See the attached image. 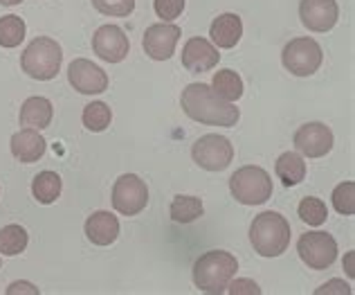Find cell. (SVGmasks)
Here are the masks:
<instances>
[{"mask_svg": "<svg viewBox=\"0 0 355 295\" xmlns=\"http://www.w3.org/2000/svg\"><path fill=\"white\" fill-rule=\"evenodd\" d=\"M92 7L104 16H128L133 14L135 0H92Z\"/></svg>", "mask_w": 355, "mask_h": 295, "instance_id": "29", "label": "cell"}, {"mask_svg": "<svg viewBox=\"0 0 355 295\" xmlns=\"http://www.w3.org/2000/svg\"><path fill=\"white\" fill-rule=\"evenodd\" d=\"M211 88H214V93L220 95L223 99L232 101V104L243 97V79L239 77V72L230 70V68L218 70L216 75H214Z\"/></svg>", "mask_w": 355, "mask_h": 295, "instance_id": "22", "label": "cell"}, {"mask_svg": "<svg viewBox=\"0 0 355 295\" xmlns=\"http://www.w3.org/2000/svg\"><path fill=\"white\" fill-rule=\"evenodd\" d=\"M182 30L173 23H155L146 27L142 48L153 61H166L173 57L175 45L180 41Z\"/></svg>", "mask_w": 355, "mask_h": 295, "instance_id": "11", "label": "cell"}, {"mask_svg": "<svg viewBox=\"0 0 355 295\" xmlns=\"http://www.w3.org/2000/svg\"><path fill=\"white\" fill-rule=\"evenodd\" d=\"M218 48L202 36H193L182 48V66L189 72H207L218 66Z\"/></svg>", "mask_w": 355, "mask_h": 295, "instance_id": "15", "label": "cell"}, {"mask_svg": "<svg viewBox=\"0 0 355 295\" xmlns=\"http://www.w3.org/2000/svg\"><path fill=\"white\" fill-rule=\"evenodd\" d=\"M333 208L344 217L355 214V183L353 180L340 183V185L333 189Z\"/></svg>", "mask_w": 355, "mask_h": 295, "instance_id": "28", "label": "cell"}, {"mask_svg": "<svg viewBox=\"0 0 355 295\" xmlns=\"http://www.w3.org/2000/svg\"><path fill=\"white\" fill-rule=\"evenodd\" d=\"M23 0H0V5H5V7H14V5H21Z\"/></svg>", "mask_w": 355, "mask_h": 295, "instance_id": "35", "label": "cell"}, {"mask_svg": "<svg viewBox=\"0 0 355 295\" xmlns=\"http://www.w3.org/2000/svg\"><path fill=\"white\" fill-rule=\"evenodd\" d=\"M83 233H86V237L95 246H110V244H115V239L119 237V219L106 210L92 212L86 219Z\"/></svg>", "mask_w": 355, "mask_h": 295, "instance_id": "17", "label": "cell"}, {"mask_svg": "<svg viewBox=\"0 0 355 295\" xmlns=\"http://www.w3.org/2000/svg\"><path fill=\"white\" fill-rule=\"evenodd\" d=\"M148 205V187L135 174H124L113 185V208L124 217H135Z\"/></svg>", "mask_w": 355, "mask_h": 295, "instance_id": "9", "label": "cell"}, {"mask_svg": "<svg viewBox=\"0 0 355 295\" xmlns=\"http://www.w3.org/2000/svg\"><path fill=\"white\" fill-rule=\"evenodd\" d=\"M353 257H355V253L351 251V253L347 255V275H349V278H355V269H353Z\"/></svg>", "mask_w": 355, "mask_h": 295, "instance_id": "34", "label": "cell"}, {"mask_svg": "<svg viewBox=\"0 0 355 295\" xmlns=\"http://www.w3.org/2000/svg\"><path fill=\"white\" fill-rule=\"evenodd\" d=\"M68 81L81 95H101L108 90V75L88 59H74L70 63Z\"/></svg>", "mask_w": 355, "mask_h": 295, "instance_id": "10", "label": "cell"}, {"mask_svg": "<svg viewBox=\"0 0 355 295\" xmlns=\"http://www.w3.org/2000/svg\"><path fill=\"white\" fill-rule=\"evenodd\" d=\"M250 244L261 257H279L291 246V224L279 212H261L250 226Z\"/></svg>", "mask_w": 355, "mask_h": 295, "instance_id": "3", "label": "cell"}, {"mask_svg": "<svg viewBox=\"0 0 355 295\" xmlns=\"http://www.w3.org/2000/svg\"><path fill=\"white\" fill-rule=\"evenodd\" d=\"M236 271L239 262L232 253L209 251L196 260L191 278L196 289H200L202 293H225L227 284L234 280Z\"/></svg>", "mask_w": 355, "mask_h": 295, "instance_id": "2", "label": "cell"}, {"mask_svg": "<svg viewBox=\"0 0 355 295\" xmlns=\"http://www.w3.org/2000/svg\"><path fill=\"white\" fill-rule=\"evenodd\" d=\"M157 18H162V23H171L184 9V0H153Z\"/></svg>", "mask_w": 355, "mask_h": 295, "instance_id": "30", "label": "cell"}, {"mask_svg": "<svg viewBox=\"0 0 355 295\" xmlns=\"http://www.w3.org/2000/svg\"><path fill=\"white\" fill-rule=\"evenodd\" d=\"M63 61L61 45L50 39V36H36V39L27 45L25 52L21 54V68L27 77L50 81L59 75Z\"/></svg>", "mask_w": 355, "mask_h": 295, "instance_id": "4", "label": "cell"}, {"mask_svg": "<svg viewBox=\"0 0 355 295\" xmlns=\"http://www.w3.org/2000/svg\"><path fill=\"white\" fill-rule=\"evenodd\" d=\"M331 293L351 295V287L344 280H331V282H326L324 287H320V289L315 291V295H331Z\"/></svg>", "mask_w": 355, "mask_h": 295, "instance_id": "32", "label": "cell"}, {"mask_svg": "<svg viewBox=\"0 0 355 295\" xmlns=\"http://www.w3.org/2000/svg\"><path fill=\"white\" fill-rule=\"evenodd\" d=\"M295 149L306 158H322L333 149V131L322 122H308L297 128Z\"/></svg>", "mask_w": 355, "mask_h": 295, "instance_id": "13", "label": "cell"}, {"mask_svg": "<svg viewBox=\"0 0 355 295\" xmlns=\"http://www.w3.org/2000/svg\"><path fill=\"white\" fill-rule=\"evenodd\" d=\"M191 158L198 167L207 171H223L234 160V146H232V142L225 135L207 133L193 142Z\"/></svg>", "mask_w": 355, "mask_h": 295, "instance_id": "7", "label": "cell"}, {"mask_svg": "<svg viewBox=\"0 0 355 295\" xmlns=\"http://www.w3.org/2000/svg\"><path fill=\"white\" fill-rule=\"evenodd\" d=\"M81 119L88 131L101 133L110 126V122H113V110H110V106L104 104V101H90V104L83 108Z\"/></svg>", "mask_w": 355, "mask_h": 295, "instance_id": "24", "label": "cell"}, {"mask_svg": "<svg viewBox=\"0 0 355 295\" xmlns=\"http://www.w3.org/2000/svg\"><path fill=\"white\" fill-rule=\"evenodd\" d=\"M32 194L41 205H50L61 196V176L57 171H41L32 180Z\"/></svg>", "mask_w": 355, "mask_h": 295, "instance_id": "21", "label": "cell"}, {"mask_svg": "<svg viewBox=\"0 0 355 295\" xmlns=\"http://www.w3.org/2000/svg\"><path fill=\"white\" fill-rule=\"evenodd\" d=\"M54 117V108H52V101L45 99V97H27L21 106V115H18V122L21 126L27 128H48L50 122Z\"/></svg>", "mask_w": 355, "mask_h": 295, "instance_id": "19", "label": "cell"}, {"mask_svg": "<svg viewBox=\"0 0 355 295\" xmlns=\"http://www.w3.org/2000/svg\"><path fill=\"white\" fill-rule=\"evenodd\" d=\"M25 32L27 27L21 16H3L0 18V48H18L25 39Z\"/></svg>", "mask_w": 355, "mask_h": 295, "instance_id": "25", "label": "cell"}, {"mask_svg": "<svg viewBox=\"0 0 355 295\" xmlns=\"http://www.w3.org/2000/svg\"><path fill=\"white\" fill-rule=\"evenodd\" d=\"M225 291L232 295H259L261 293L259 284L252 280H232Z\"/></svg>", "mask_w": 355, "mask_h": 295, "instance_id": "31", "label": "cell"}, {"mask_svg": "<svg viewBox=\"0 0 355 295\" xmlns=\"http://www.w3.org/2000/svg\"><path fill=\"white\" fill-rule=\"evenodd\" d=\"M27 242H30V237H27V230L23 226L12 224L0 230V253L5 257H16L25 253Z\"/></svg>", "mask_w": 355, "mask_h": 295, "instance_id": "23", "label": "cell"}, {"mask_svg": "<svg viewBox=\"0 0 355 295\" xmlns=\"http://www.w3.org/2000/svg\"><path fill=\"white\" fill-rule=\"evenodd\" d=\"M209 36L211 43L216 48L230 50L241 41L243 36V21L236 14H220L218 18H214V23L209 25Z\"/></svg>", "mask_w": 355, "mask_h": 295, "instance_id": "18", "label": "cell"}, {"mask_svg": "<svg viewBox=\"0 0 355 295\" xmlns=\"http://www.w3.org/2000/svg\"><path fill=\"white\" fill-rule=\"evenodd\" d=\"M275 171L279 180L284 183L286 187H295L299 185L304 178H306V162H304V155L302 153H295V151H286L277 158L275 165Z\"/></svg>", "mask_w": 355, "mask_h": 295, "instance_id": "20", "label": "cell"}, {"mask_svg": "<svg viewBox=\"0 0 355 295\" xmlns=\"http://www.w3.org/2000/svg\"><path fill=\"white\" fill-rule=\"evenodd\" d=\"M12 155L23 165H30V162H36L43 158L45 149H48V142H45V137L36 131V128H21V131H16L12 135Z\"/></svg>", "mask_w": 355, "mask_h": 295, "instance_id": "16", "label": "cell"}, {"mask_svg": "<svg viewBox=\"0 0 355 295\" xmlns=\"http://www.w3.org/2000/svg\"><path fill=\"white\" fill-rule=\"evenodd\" d=\"M324 61L322 45L311 36H299L286 45L282 52V63L295 77H311L320 70Z\"/></svg>", "mask_w": 355, "mask_h": 295, "instance_id": "6", "label": "cell"}, {"mask_svg": "<svg viewBox=\"0 0 355 295\" xmlns=\"http://www.w3.org/2000/svg\"><path fill=\"white\" fill-rule=\"evenodd\" d=\"M297 253L308 269L326 271L329 266H333L335 260H338V242H335L329 233L315 230V233H306L299 237Z\"/></svg>", "mask_w": 355, "mask_h": 295, "instance_id": "8", "label": "cell"}, {"mask_svg": "<svg viewBox=\"0 0 355 295\" xmlns=\"http://www.w3.org/2000/svg\"><path fill=\"white\" fill-rule=\"evenodd\" d=\"M92 50L106 63H119L128 57L130 43L124 30L117 25H101L92 36Z\"/></svg>", "mask_w": 355, "mask_h": 295, "instance_id": "12", "label": "cell"}, {"mask_svg": "<svg viewBox=\"0 0 355 295\" xmlns=\"http://www.w3.org/2000/svg\"><path fill=\"white\" fill-rule=\"evenodd\" d=\"M180 104L191 119L209 126H234L241 117L239 108L214 93L207 84H189L182 90Z\"/></svg>", "mask_w": 355, "mask_h": 295, "instance_id": "1", "label": "cell"}, {"mask_svg": "<svg viewBox=\"0 0 355 295\" xmlns=\"http://www.w3.org/2000/svg\"><path fill=\"white\" fill-rule=\"evenodd\" d=\"M299 219L304 221L308 226H322L326 217H329V210H326V203L322 199H315V196H306L302 203H299Z\"/></svg>", "mask_w": 355, "mask_h": 295, "instance_id": "27", "label": "cell"}, {"mask_svg": "<svg viewBox=\"0 0 355 295\" xmlns=\"http://www.w3.org/2000/svg\"><path fill=\"white\" fill-rule=\"evenodd\" d=\"M299 18L311 32H329L340 18V7L335 0H302Z\"/></svg>", "mask_w": 355, "mask_h": 295, "instance_id": "14", "label": "cell"}, {"mask_svg": "<svg viewBox=\"0 0 355 295\" xmlns=\"http://www.w3.org/2000/svg\"><path fill=\"white\" fill-rule=\"evenodd\" d=\"M230 192L243 205H261L272 196V178L257 165H245L232 174Z\"/></svg>", "mask_w": 355, "mask_h": 295, "instance_id": "5", "label": "cell"}, {"mask_svg": "<svg viewBox=\"0 0 355 295\" xmlns=\"http://www.w3.org/2000/svg\"><path fill=\"white\" fill-rule=\"evenodd\" d=\"M202 201L196 196H182L178 194L171 203V219L175 224H191V221L202 217Z\"/></svg>", "mask_w": 355, "mask_h": 295, "instance_id": "26", "label": "cell"}, {"mask_svg": "<svg viewBox=\"0 0 355 295\" xmlns=\"http://www.w3.org/2000/svg\"><path fill=\"white\" fill-rule=\"evenodd\" d=\"M16 293H32V295H39L41 291L36 289L34 284H30V282H14V284H9L7 295H16Z\"/></svg>", "mask_w": 355, "mask_h": 295, "instance_id": "33", "label": "cell"}]
</instances>
